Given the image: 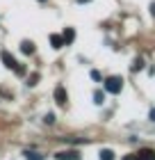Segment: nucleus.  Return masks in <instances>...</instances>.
<instances>
[{
  "label": "nucleus",
  "mask_w": 155,
  "mask_h": 160,
  "mask_svg": "<svg viewBox=\"0 0 155 160\" xmlns=\"http://www.w3.org/2000/svg\"><path fill=\"white\" fill-rule=\"evenodd\" d=\"M0 60H2V64H5L7 69H12L14 73H18V76H25V67L16 62V57H14V55L9 53V50H2V53H0Z\"/></svg>",
  "instance_id": "1"
},
{
  "label": "nucleus",
  "mask_w": 155,
  "mask_h": 160,
  "mask_svg": "<svg viewBox=\"0 0 155 160\" xmlns=\"http://www.w3.org/2000/svg\"><path fill=\"white\" fill-rule=\"evenodd\" d=\"M123 89V78L121 76H109L105 78V92L107 94H119Z\"/></svg>",
  "instance_id": "2"
},
{
  "label": "nucleus",
  "mask_w": 155,
  "mask_h": 160,
  "mask_svg": "<svg viewBox=\"0 0 155 160\" xmlns=\"http://www.w3.org/2000/svg\"><path fill=\"white\" fill-rule=\"evenodd\" d=\"M55 160H80V151L75 149H69V151H57Z\"/></svg>",
  "instance_id": "3"
},
{
  "label": "nucleus",
  "mask_w": 155,
  "mask_h": 160,
  "mask_svg": "<svg viewBox=\"0 0 155 160\" xmlns=\"http://www.w3.org/2000/svg\"><path fill=\"white\" fill-rule=\"evenodd\" d=\"M55 101H57V105H66V101H69V96H66V89L60 85V87H55Z\"/></svg>",
  "instance_id": "4"
},
{
  "label": "nucleus",
  "mask_w": 155,
  "mask_h": 160,
  "mask_svg": "<svg viewBox=\"0 0 155 160\" xmlns=\"http://www.w3.org/2000/svg\"><path fill=\"white\" fill-rule=\"evenodd\" d=\"M62 39H64V46L73 43V39H75V30H73V28H66V30H64V34H62Z\"/></svg>",
  "instance_id": "5"
},
{
  "label": "nucleus",
  "mask_w": 155,
  "mask_h": 160,
  "mask_svg": "<svg viewBox=\"0 0 155 160\" xmlns=\"http://www.w3.org/2000/svg\"><path fill=\"white\" fill-rule=\"evenodd\" d=\"M137 160H155V151L153 149H142L137 153Z\"/></svg>",
  "instance_id": "6"
},
{
  "label": "nucleus",
  "mask_w": 155,
  "mask_h": 160,
  "mask_svg": "<svg viewBox=\"0 0 155 160\" xmlns=\"http://www.w3.org/2000/svg\"><path fill=\"white\" fill-rule=\"evenodd\" d=\"M50 46H53V48H64L62 34H50Z\"/></svg>",
  "instance_id": "7"
},
{
  "label": "nucleus",
  "mask_w": 155,
  "mask_h": 160,
  "mask_svg": "<svg viewBox=\"0 0 155 160\" xmlns=\"http://www.w3.org/2000/svg\"><path fill=\"white\" fill-rule=\"evenodd\" d=\"M21 50H23L25 55H32L34 53V43L30 39H25V41H21Z\"/></svg>",
  "instance_id": "8"
},
{
  "label": "nucleus",
  "mask_w": 155,
  "mask_h": 160,
  "mask_svg": "<svg viewBox=\"0 0 155 160\" xmlns=\"http://www.w3.org/2000/svg\"><path fill=\"white\" fill-rule=\"evenodd\" d=\"M23 156L27 160H43V156L39 153V151H23Z\"/></svg>",
  "instance_id": "9"
},
{
  "label": "nucleus",
  "mask_w": 155,
  "mask_h": 160,
  "mask_svg": "<svg viewBox=\"0 0 155 160\" xmlns=\"http://www.w3.org/2000/svg\"><path fill=\"white\" fill-rule=\"evenodd\" d=\"M100 160H114V151L112 149H103L100 151Z\"/></svg>",
  "instance_id": "10"
},
{
  "label": "nucleus",
  "mask_w": 155,
  "mask_h": 160,
  "mask_svg": "<svg viewBox=\"0 0 155 160\" xmlns=\"http://www.w3.org/2000/svg\"><path fill=\"white\" fill-rule=\"evenodd\" d=\"M144 69V57H137L135 64H132V71H142Z\"/></svg>",
  "instance_id": "11"
},
{
  "label": "nucleus",
  "mask_w": 155,
  "mask_h": 160,
  "mask_svg": "<svg viewBox=\"0 0 155 160\" xmlns=\"http://www.w3.org/2000/svg\"><path fill=\"white\" fill-rule=\"evenodd\" d=\"M36 82H39V73H32L30 78H27V87H34Z\"/></svg>",
  "instance_id": "12"
},
{
  "label": "nucleus",
  "mask_w": 155,
  "mask_h": 160,
  "mask_svg": "<svg viewBox=\"0 0 155 160\" xmlns=\"http://www.w3.org/2000/svg\"><path fill=\"white\" fill-rule=\"evenodd\" d=\"M94 103L96 105H103V92H94Z\"/></svg>",
  "instance_id": "13"
},
{
  "label": "nucleus",
  "mask_w": 155,
  "mask_h": 160,
  "mask_svg": "<svg viewBox=\"0 0 155 160\" xmlns=\"http://www.w3.org/2000/svg\"><path fill=\"white\" fill-rule=\"evenodd\" d=\"M43 121H46V123H55V114H53V112H48L46 117H43Z\"/></svg>",
  "instance_id": "14"
},
{
  "label": "nucleus",
  "mask_w": 155,
  "mask_h": 160,
  "mask_svg": "<svg viewBox=\"0 0 155 160\" xmlns=\"http://www.w3.org/2000/svg\"><path fill=\"white\" fill-rule=\"evenodd\" d=\"M100 78H103V76L98 73V71H91V80H96V82H98V80H100Z\"/></svg>",
  "instance_id": "15"
},
{
  "label": "nucleus",
  "mask_w": 155,
  "mask_h": 160,
  "mask_svg": "<svg viewBox=\"0 0 155 160\" xmlns=\"http://www.w3.org/2000/svg\"><path fill=\"white\" fill-rule=\"evenodd\" d=\"M123 160H137V156H125Z\"/></svg>",
  "instance_id": "16"
},
{
  "label": "nucleus",
  "mask_w": 155,
  "mask_h": 160,
  "mask_svg": "<svg viewBox=\"0 0 155 160\" xmlns=\"http://www.w3.org/2000/svg\"><path fill=\"white\" fill-rule=\"evenodd\" d=\"M151 121H155V108L151 110Z\"/></svg>",
  "instance_id": "17"
},
{
  "label": "nucleus",
  "mask_w": 155,
  "mask_h": 160,
  "mask_svg": "<svg viewBox=\"0 0 155 160\" xmlns=\"http://www.w3.org/2000/svg\"><path fill=\"white\" fill-rule=\"evenodd\" d=\"M151 14L155 16V2H151Z\"/></svg>",
  "instance_id": "18"
},
{
  "label": "nucleus",
  "mask_w": 155,
  "mask_h": 160,
  "mask_svg": "<svg viewBox=\"0 0 155 160\" xmlns=\"http://www.w3.org/2000/svg\"><path fill=\"white\" fill-rule=\"evenodd\" d=\"M85 2H91V0H78V5H85Z\"/></svg>",
  "instance_id": "19"
},
{
  "label": "nucleus",
  "mask_w": 155,
  "mask_h": 160,
  "mask_svg": "<svg viewBox=\"0 0 155 160\" xmlns=\"http://www.w3.org/2000/svg\"><path fill=\"white\" fill-rule=\"evenodd\" d=\"M41 2H43V0H41Z\"/></svg>",
  "instance_id": "20"
}]
</instances>
